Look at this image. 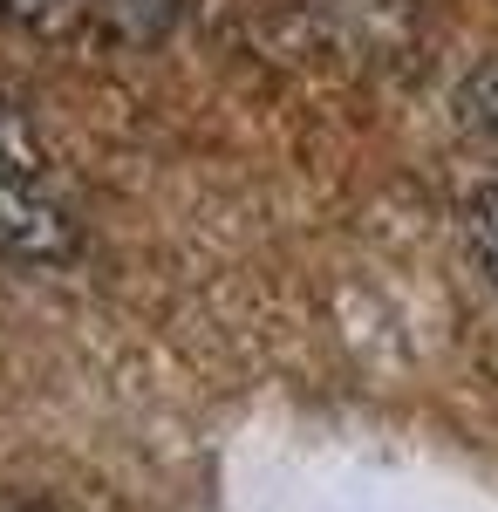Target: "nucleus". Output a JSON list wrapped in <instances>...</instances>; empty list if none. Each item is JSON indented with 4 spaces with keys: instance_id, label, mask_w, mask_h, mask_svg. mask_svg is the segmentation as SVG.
Wrapping results in <instances>:
<instances>
[{
    "instance_id": "f257e3e1",
    "label": "nucleus",
    "mask_w": 498,
    "mask_h": 512,
    "mask_svg": "<svg viewBox=\"0 0 498 512\" xmlns=\"http://www.w3.org/2000/svg\"><path fill=\"white\" fill-rule=\"evenodd\" d=\"M0 253L21 267H69L82 253L76 212L48 178V151L7 103H0Z\"/></svg>"
},
{
    "instance_id": "f03ea898",
    "label": "nucleus",
    "mask_w": 498,
    "mask_h": 512,
    "mask_svg": "<svg viewBox=\"0 0 498 512\" xmlns=\"http://www.w3.org/2000/svg\"><path fill=\"white\" fill-rule=\"evenodd\" d=\"M103 28H116L123 41H164L178 28V14H185V0H82Z\"/></svg>"
},
{
    "instance_id": "7ed1b4c3",
    "label": "nucleus",
    "mask_w": 498,
    "mask_h": 512,
    "mask_svg": "<svg viewBox=\"0 0 498 512\" xmlns=\"http://www.w3.org/2000/svg\"><path fill=\"white\" fill-rule=\"evenodd\" d=\"M464 246H471V267L485 274V287L498 294V185L464 205Z\"/></svg>"
}]
</instances>
